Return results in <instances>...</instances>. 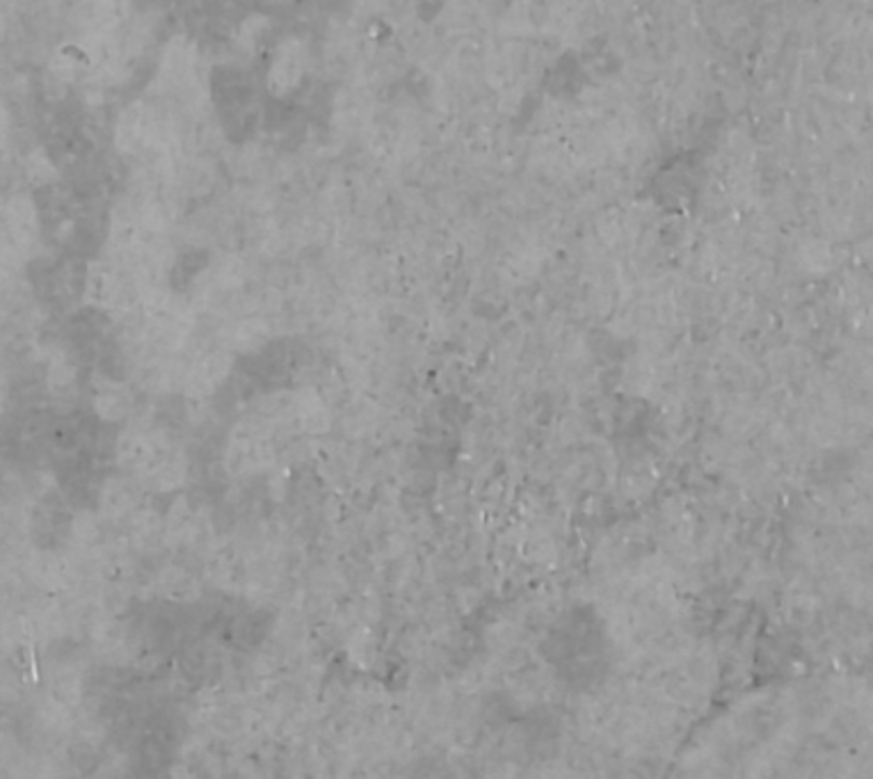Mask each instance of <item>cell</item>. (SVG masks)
I'll list each match as a JSON object with an SVG mask.
<instances>
[{"instance_id": "obj_1", "label": "cell", "mask_w": 873, "mask_h": 779, "mask_svg": "<svg viewBox=\"0 0 873 779\" xmlns=\"http://www.w3.org/2000/svg\"><path fill=\"white\" fill-rule=\"evenodd\" d=\"M307 46L300 39H284L275 46L268 69V87L275 96H288L298 90L307 71Z\"/></svg>"}, {"instance_id": "obj_2", "label": "cell", "mask_w": 873, "mask_h": 779, "mask_svg": "<svg viewBox=\"0 0 873 779\" xmlns=\"http://www.w3.org/2000/svg\"><path fill=\"white\" fill-rule=\"evenodd\" d=\"M37 231V208L26 197H14L5 206V236L16 245H26Z\"/></svg>"}]
</instances>
